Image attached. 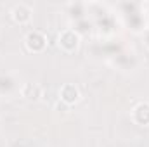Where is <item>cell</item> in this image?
<instances>
[{
  "label": "cell",
  "instance_id": "cell-1",
  "mask_svg": "<svg viewBox=\"0 0 149 147\" xmlns=\"http://www.w3.org/2000/svg\"><path fill=\"white\" fill-rule=\"evenodd\" d=\"M45 40L43 37L38 33V31H33V33H30L28 37H26V45H28V49H31V50H40V49H43V43Z\"/></svg>",
  "mask_w": 149,
  "mask_h": 147
}]
</instances>
